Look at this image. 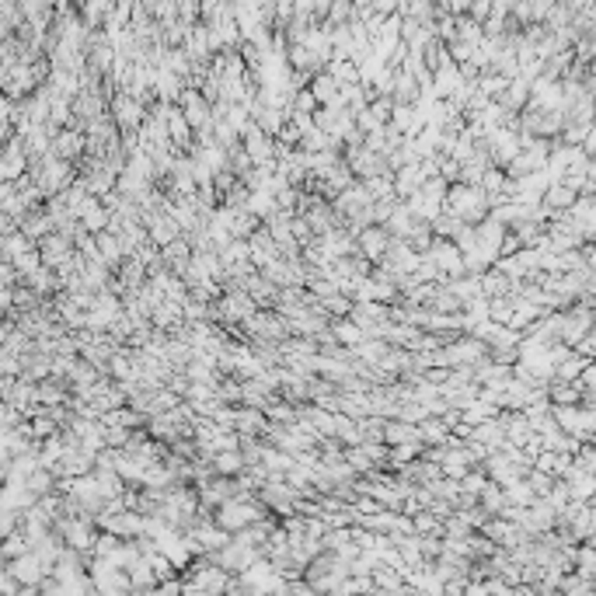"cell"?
Segmentation results:
<instances>
[{"mask_svg":"<svg viewBox=\"0 0 596 596\" xmlns=\"http://www.w3.org/2000/svg\"><path fill=\"white\" fill-rule=\"evenodd\" d=\"M175 223H178L175 216H161V220L154 223V230H150V234H154V241L168 248V244L175 241V234H178V227H175Z\"/></svg>","mask_w":596,"mask_h":596,"instance_id":"277c9868","label":"cell"},{"mask_svg":"<svg viewBox=\"0 0 596 596\" xmlns=\"http://www.w3.org/2000/svg\"><path fill=\"white\" fill-rule=\"evenodd\" d=\"M42 248H46V255H42L46 262H63V258H67V251H70L67 237H49Z\"/></svg>","mask_w":596,"mask_h":596,"instance_id":"5b68a950","label":"cell"},{"mask_svg":"<svg viewBox=\"0 0 596 596\" xmlns=\"http://www.w3.org/2000/svg\"><path fill=\"white\" fill-rule=\"evenodd\" d=\"M310 95H314V98L321 101L324 108H328V105H335V101H338V81H335L331 74H321V77L314 81Z\"/></svg>","mask_w":596,"mask_h":596,"instance_id":"7a4b0ae2","label":"cell"},{"mask_svg":"<svg viewBox=\"0 0 596 596\" xmlns=\"http://www.w3.org/2000/svg\"><path fill=\"white\" fill-rule=\"evenodd\" d=\"M182 101H185V119H189V126H206V122H209V105H206V98H202L199 91H185Z\"/></svg>","mask_w":596,"mask_h":596,"instance_id":"6da1fadb","label":"cell"},{"mask_svg":"<svg viewBox=\"0 0 596 596\" xmlns=\"http://www.w3.org/2000/svg\"><path fill=\"white\" fill-rule=\"evenodd\" d=\"M244 150H248V157H251V161H265V157H272V143L265 140V133H262V129H248V143H244Z\"/></svg>","mask_w":596,"mask_h":596,"instance_id":"3957f363","label":"cell"},{"mask_svg":"<svg viewBox=\"0 0 596 596\" xmlns=\"http://www.w3.org/2000/svg\"><path fill=\"white\" fill-rule=\"evenodd\" d=\"M237 464H241V461H237L234 453H220V457H216V468H220V471H234Z\"/></svg>","mask_w":596,"mask_h":596,"instance_id":"8992f818","label":"cell"}]
</instances>
